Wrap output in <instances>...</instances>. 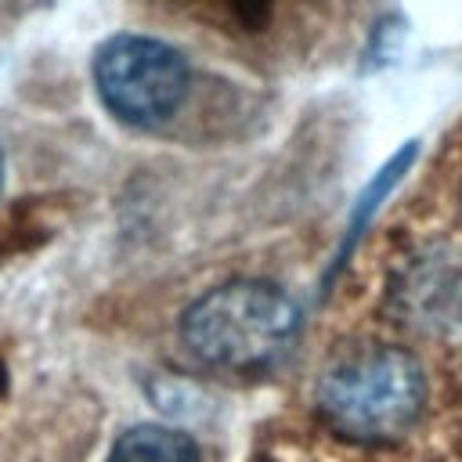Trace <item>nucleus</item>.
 Segmentation results:
<instances>
[{
  "label": "nucleus",
  "mask_w": 462,
  "mask_h": 462,
  "mask_svg": "<svg viewBox=\"0 0 462 462\" xmlns=\"http://www.w3.org/2000/svg\"><path fill=\"white\" fill-rule=\"evenodd\" d=\"M296 332V303L271 282L238 278L199 296L180 318L184 346L209 368L253 372L282 357Z\"/></svg>",
  "instance_id": "obj_1"
},
{
  "label": "nucleus",
  "mask_w": 462,
  "mask_h": 462,
  "mask_svg": "<svg viewBox=\"0 0 462 462\" xmlns=\"http://www.w3.org/2000/svg\"><path fill=\"white\" fill-rule=\"evenodd\" d=\"M314 401L336 433L365 444L393 440L415 426L426 401V375L401 346H365L321 375Z\"/></svg>",
  "instance_id": "obj_2"
},
{
  "label": "nucleus",
  "mask_w": 462,
  "mask_h": 462,
  "mask_svg": "<svg viewBox=\"0 0 462 462\" xmlns=\"http://www.w3.org/2000/svg\"><path fill=\"white\" fill-rule=\"evenodd\" d=\"M94 87L116 119L152 130L184 105L191 65L166 40L119 32L94 54Z\"/></svg>",
  "instance_id": "obj_3"
},
{
  "label": "nucleus",
  "mask_w": 462,
  "mask_h": 462,
  "mask_svg": "<svg viewBox=\"0 0 462 462\" xmlns=\"http://www.w3.org/2000/svg\"><path fill=\"white\" fill-rule=\"evenodd\" d=\"M159 7L195 29L245 43L271 40L282 29H332V18L346 11L336 0H159Z\"/></svg>",
  "instance_id": "obj_4"
},
{
  "label": "nucleus",
  "mask_w": 462,
  "mask_h": 462,
  "mask_svg": "<svg viewBox=\"0 0 462 462\" xmlns=\"http://www.w3.org/2000/svg\"><path fill=\"white\" fill-rule=\"evenodd\" d=\"M108 462H199V448L173 426L141 422L112 444Z\"/></svg>",
  "instance_id": "obj_5"
},
{
  "label": "nucleus",
  "mask_w": 462,
  "mask_h": 462,
  "mask_svg": "<svg viewBox=\"0 0 462 462\" xmlns=\"http://www.w3.org/2000/svg\"><path fill=\"white\" fill-rule=\"evenodd\" d=\"M0 191H4V148H0Z\"/></svg>",
  "instance_id": "obj_6"
},
{
  "label": "nucleus",
  "mask_w": 462,
  "mask_h": 462,
  "mask_svg": "<svg viewBox=\"0 0 462 462\" xmlns=\"http://www.w3.org/2000/svg\"><path fill=\"white\" fill-rule=\"evenodd\" d=\"M7 4H22V7H32V4H40V0H7Z\"/></svg>",
  "instance_id": "obj_7"
}]
</instances>
